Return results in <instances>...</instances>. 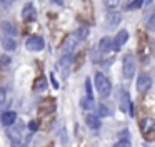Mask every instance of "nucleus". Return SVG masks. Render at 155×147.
Segmentation results:
<instances>
[{
  "instance_id": "obj_30",
  "label": "nucleus",
  "mask_w": 155,
  "mask_h": 147,
  "mask_svg": "<svg viewBox=\"0 0 155 147\" xmlns=\"http://www.w3.org/2000/svg\"><path fill=\"white\" fill-rule=\"evenodd\" d=\"M114 147H132V145H130V142H128V140H118Z\"/></svg>"
},
{
  "instance_id": "obj_17",
  "label": "nucleus",
  "mask_w": 155,
  "mask_h": 147,
  "mask_svg": "<svg viewBox=\"0 0 155 147\" xmlns=\"http://www.w3.org/2000/svg\"><path fill=\"white\" fill-rule=\"evenodd\" d=\"M138 53H140V59L145 60L147 55L150 53V45H147V39L142 35V40H140V49H138Z\"/></svg>"
},
{
  "instance_id": "obj_9",
  "label": "nucleus",
  "mask_w": 155,
  "mask_h": 147,
  "mask_svg": "<svg viewBox=\"0 0 155 147\" xmlns=\"http://www.w3.org/2000/svg\"><path fill=\"white\" fill-rule=\"evenodd\" d=\"M120 20H122V15L118 12H110L105 17V27H107V29H115V27L120 23Z\"/></svg>"
},
{
  "instance_id": "obj_34",
  "label": "nucleus",
  "mask_w": 155,
  "mask_h": 147,
  "mask_svg": "<svg viewBox=\"0 0 155 147\" xmlns=\"http://www.w3.org/2000/svg\"><path fill=\"white\" fill-rule=\"evenodd\" d=\"M152 2V0H143V3H150Z\"/></svg>"
},
{
  "instance_id": "obj_33",
  "label": "nucleus",
  "mask_w": 155,
  "mask_h": 147,
  "mask_svg": "<svg viewBox=\"0 0 155 147\" xmlns=\"http://www.w3.org/2000/svg\"><path fill=\"white\" fill-rule=\"evenodd\" d=\"M14 2H15V0H0V5H4V7H10Z\"/></svg>"
},
{
  "instance_id": "obj_15",
  "label": "nucleus",
  "mask_w": 155,
  "mask_h": 147,
  "mask_svg": "<svg viewBox=\"0 0 155 147\" xmlns=\"http://www.w3.org/2000/svg\"><path fill=\"white\" fill-rule=\"evenodd\" d=\"M2 47H4V50H7V52H14V50L17 49V40H15L14 37H4V39H2Z\"/></svg>"
},
{
  "instance_id": "obj_1",
  "label": "nucleus",
  "mask_w": 155,
  "mask_h": 147,
  "mask_svg": "<svg viewBox=\"0 0 155 147\" xmlns=\"http://www.w3.org/2000/svg\"><path fill=\"white\" fill-rule=\"evenodd\" d=\"M94 82H95V89H97V94L102 97V99H105V97L110 95V90H112L110 80H108L102 72H95Z\"/></svg>"
},
{
  "instance_id": "obj_27",
  "label": "nucleus",
  "mask_w": 155,
  "mask_h": 147,
  "mask_svg": "<svg viewBox=\"0 0 155 147\" xmlns=\"http://www.w3.org/2000/svg\"><path fill=\"white\" fill-rule=\"evenodd\" d=\"M104 3L107 9H117L120 5V0H104Z\"/></svg>"
},
{
  "instance_id": "obj_3",
  "label": "nucleus",
  "mask_w": 155,
  "mask_h": 147,
  "mask_svg": "<svg viewBox=\"0 0 155 147\" xmlns=\"http://www.w3.org/2000/svg\"><path fill=\"white\" fill-rule=\"evenodd\" d=\"M140 130L143 134V137H152L155 134V119L152 117H147V119L140 120Z\"/></svg>"
},
{
  "instance_id": "obj_26",
  "label": "nucleus",
  "mask_w": 155,
  "mask_h": 147,
  "mask_svg": "<svg viewBox=\"0 0 155 147\" xmlns=\"http://www.w3.org/2000/svg\"><path fill=\"white\" fill-rule=\"evenodd\" d=\"M85 90H87V97H88V99H94V90H92V82H90V79L85 80Z\"/></svg>"
},
{
  "instance_id": "obj_19",
  "label": "nucleus",
  "mask_w": 155,
  "mask_h": 147,
  "mask_svg": "<svg viewBox=\"0 0 155 147\" xmlns=\"http://www.w3.org/2000/svg\"><path fill=\"white\" fill-rule=\"evenodd\" d=\"M145 20H147V29L148 30H155V7L152 9V12L147 13Z\"/></svg>"
},
{
  "instance_id": "obj_18",
  "label": "nucleus",
  "mask_w": 155,
  "mask_h": 147,
  "mask_svg": "<svg viewBox=\"0 0 155 147\" xmlns=\"http://www.w3.org/2000/svg\"><path fill=\"white\" fill-rule=\"evenodd\" d=\"M2 30H4L8 37L17 35V27H15L14 23H10V22H2Z\"/></svg>"
},
{
  "instance_id": "obj_12",
  "label": "nucleus",
  "mask_w": 155,
  "mask_h": 147,
  "mask_svg": "<svg viewBox=\"0 0 155 147\" xmlns=\"http://www.w3.org/2000/svg\"><path fill=\"white\" fill-rule=\"evenodd\" d=\"M22 19H24L25 22L35 19V7H34V3H25L24 10H22Z\"/></svg>"
},
{
  "instance_id": "obj_7",
  "label": "nucleus",
  "mask_w": 155,
  "mask_h": 147,
  "mask_svg": "<svg viewBox=\"0 0 155 147\" xmlns=\"http://www.w3.org/2000/svg\"><path fill=\"white\" fill-rule=\"evenodd\" d=\"M98 50H100V53H114L115 50H117V47L114 45V39H110V37H104V39L98 42Z\"/></svg>"
},
{
  "instance_id": "obj_31",
  "label": "nucleus",
  "mask_w": 155,
  "mask_h": 147,
  "mask_svg": "<svg viewBox=\"0 0 155 147\" xmlns=\"http://www.w3.org/2000/svg\"><path fill=\"white\" fill-rule=\"evenodd\" d=\"M50 80H52V85H54V89H58V87H60V84H58L57 79H55V74H50Z\"/></svg>"
},
{
  "instance_id": "obj_5",
  "label": "nucleus",
  "mask_w": 155,
  "mask_h": 147,
  "mask_svg": "<svg viewBox=\"0 0 155 147\" xmlns=\"http://www.w3.org/2000/svg\"><path fill=\"white\" fill-rule=\"evenodd\" d=\"M135 87H137V92L145 94L147 90H150V87H152V79L147 75V74H140V75H138V79H137Z\"/></svg>"
},
{
  "instance_id": "obj_32",
  "label": "nucleus",
  "mask_w": 155,
  "mask_h": 147,
  "mask_svg": "<svg viewBox=\"0 0 155 147\" xmlns=\"http://www.w3.org/2000/svg\"><path fill=\"white\" fill-rule=\"evenodd\" d=\"M37 127H38L37 120H32V122L28 124V129H30V132H35V130H37Z\"/></svg>"
},
{
  "instance_id": "obj_24",
  "label": "nucleus",
  "mask_w": 155,
  "mask_h": 147,
  "mask_svg": "<svg viewBox=\"0 0 155 147\" xmlns=\"http://www.w3.org/2000/svg\"><path fill=\"white\" fill-rule=\"evenodd\" d=\"M87 35H88V29H87V27H80V29L77 30V33H75V37L78 39V42H80V40H84Z\"/></svg>"
},
{
  "instance_id": "obj_10",
  "label": "nucleus",
  "mask_w": 155,
  "mask_h": 147,
  "mask_svg": "<svg viewBox=\"0 0 155 147\" xmlns=\"http://www.w3.org/2000/svg\"><path fill=\"white\" fill-rule=\"evenodd\" d=\"M77 43H78V39L75 37V33H74V35L68 37V39L65 40V43L62 45V52H64V53H74Z\"/></svg>"
},
{
  "instance_id": "obj_6",
  "label": "nucleus",
  "mask_w": 155,
  "mask_h": 147,
  "mask_svg": "<svg viewBox=\"0 0 155 147\" xmlns=\"http://www.w3.org/2000/svg\"><path fill=\"white\" fill-rule=\"evenodd\" d=\"M22 129H24V124L18 122L15 129H10V130L7 132V134H8V139L14 142L15 147H17V145L20 147V145H22Z\"/></svg>"
},
{
  "instance_id": "obj_13",
  "label": "nucleus",
  "mask_w": 155,
  "mask_h": 147,
  "mask_svg": "<svg viewBox=\"0 0 155 147\" xmlns=\"http://www.w3.org/2000/svg\"><path fill=\"white\" fill-rule=\"evenodd\" d=\"M132 102H130V95H128L127 90H120V109L124 112H128Z\"/></svg>"
},
{
  "instance_id": "obj_16",
  "label": "nucleus",
  "mask_w": 155,
  "mask_h": 147,
  "mask_svg": "<svg viewBox=\"0 0 155 147\" xmlns=\"http://www.w3.org/2000/svg\"><path fill=\"white\" fill-rule=\"evenodd\" d=\"M85 124H87L92 130H98V129H100V120H98V117L94 115V114H88V115L85 117Z\"/></svg>"
},
{
  "instance_id": "obj_11",
  "label": "nucleus",
  "mask_w": 155,
  "mask_h": 147,
  "mask_svg": "<svg viewBox=\"0 0 155 147\" xmlns=\"http://www.w3.org/2000/svg\"><path fill=\"white\" fill-rule=\"evenodd\" d=\"M0 120H2V125H4V127H10V125H14L15 120H17V114H15L14 110L2 112V117H0Z\"/></svg>"
},
{
  "instance_id": "obj_2",
  "label": "nucleus",
  "mask_w": 155,
  "mask_h": 147,
  "mask_svg": "<svg viewBox=\"0 0 155 147\" xmlns=\"http://www.w3.org/2000/svg\"><path fill=\"white\" fill-rule=\"evenodd\" d=\"M122 74L127 80H130L135 74V59L132 53H125L124 55V62H122Z\"/></svg>"
},
{
  "instance_id": "obj_20",
  "label": "nucleus",
  "mask_w": 155,
  "mask_h": 147,
  "mask_svg": "<svg viewBox=\"0 0 155 147\" xmlns=\"http://www.w3.org/2000/svg\"><path fill=\"white\" fill-rule=\"evenodd\" d=\"M110 107H107L105 104H98L97 105V117H108L110 115Z\"/></svg>"
},
{
  "instance_id": "obj_23",
  "label": "nucleus",
  "mask_w": 155,
  "mask_h": 147,
  "mask_svg": "<svg viewBox=\"0 0 155 147\" xmlns=\"http://www.w3.org/2000/svg\"><path fill=\"white\" fill-rule=\"evenodd\" d=\"M12 63V59L8 55H2L0 57V69L4 70V69H8V65Z\"/></svg>"
},
{
  "instance_id": "obj_22",
  "label": "nucleus",
  "mask_w": 155,
  "mask_h": 147,
  "mask_svg": "<svg viewBox=\"0 0 155 147\" xmlns=\"http://www.w3.org/2000/svg\"><path fill=\"white\" fill-rule=\"evenodd\" d=\"M45 89H47V80H45L44 77H40V79L35 80V84H34V90H37V92H44Z\"/></svg>"
},
{
  "instance_id": "obj_29",
  "label": "nucleus",
  "mask_w": 155,
  "mask_h": 147,
  "mask_svg": "<svg viewBox=\"0 0 155 147\" xmlns=\"http://www.w3.org/2000/svg\"><path fill=\"white\" fill-rule=\"evenodd\" d=\"M128 134H130V130H128V129H124L120 134H118V135H120V140H128Z\"/></svg>"
},
{
  "instance_id": "obj_21",
  "label": "nucleus",
  "mask_w": 155,
  "mask_h": 147,
  "mask_svg": "<svg viewBox=\"0 0 155 147\" xmlns=\"http://www.w3.org/2000/svg\"><path fill=\"white\" fill-rule=\"evenodd\" d=\"M80 107H82L84 110H90V109H94V107H95L94 99H88V97H82V99H80Z\"/></svg>"
},
{
  "instance_id": "obj_14",
  "label": "nucleus",
  "mask_w": 155,
  "mask_h": 147,
  "mask_svg": "<svg viewBox=\"0 0 155 147\" xmlns=\"http://www.w3.org/2000/svg\"><path fill=\"white\" fill-rule=\"evenodd\" d=\"M127 40H128V32L127 30H120V32L117 33V35H115V39H114V45L117 47V49H120L122 45H124V43H127Z\"/></svg>"
},
{
  "instance_id": "obj_8",
  "label": "nucleus",
  "mask_w": 155,
  "mask_h": 147,
  "mask_svg": "<svg viewBox=\"0 0 155 147\" xmlns=\"http://www.w3.org/2000/svg\"><path fill=\"white\" fill-rule=\"evenodd\" d=\"M72 62H74V53H64V55L60 57V63H58V67H60V70H62L64 75L68 74V69L72 67Z\"/></svg>"
},
{
  "instance_id": "obj_4",
  "label": "nucleus",
  "mask_w": 155,
  "mask_h": 147,
  "mask_svg": "<svg viewBox=\"0 0 155 147\" xmlns=\"http://www.w3.org/2000/svg\"><path fill=\"white\" fill-rule=\"evenodd\" d=\"M25 47H27L28 50H32V52H37V50H42L45 47V42L42 37L38 35H30L27 39V42H25Z\"/></svg>"
},
{
  "instance_id": "obj_25",
  "label": "nucleus",
  "mask_w": 155,
  "mask_h": 147,
  "mask_svg": "<svg viewBox=\"0 0 155 147\" xmlns=\"http://www.w3.org/2000/svg\"><path fill=\"white\" fill-rule=\"evenodd\" d=\"M90 59L94 60V62H100L102 53H100V50H98L97 47H94V49H92V55H90Z\"/></svg>"
},
{
  "instance_id": "obj_28",
  "label": "nucleus",
  "mask_w": 155,
  "mask_h": 147,
  "mask_svg": "<svg viewBox=\"0 0 155 147\" xmlns=\"http://www.w3.org/2000/svg\"><path fill=\"white\" fill-rule=\"evenodd\" d=\"M7 102V89H4V87H0V109H2V105Z\"/></svg>"
}]
</instances>
